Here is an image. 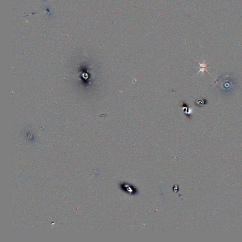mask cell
Wrapping results in <instances>:
<instances>
[{
    "label": "cell",
    "mask_w": 242,
    "mask_h": 242,
    "mask_svg": "<svg viewBox=\"0 0 242 242\" xmlns=\"http://www.w3.org/2000/svg\"><path fill=\"white\" fill-rule=\"evenodd\" d=\"M234 87L232 82V77L231 75H227L224 78H222L219 82V88L223 93L229 92Z\"/></svg>",
    "instance_id": "cell-1"
},
{
    "label": "cell",
    "mask_w": 242,
    "mask_h": 242,
    "mask_svg": "<svg viewBox=\"0 0 242 242\" xmlns=\"http://www.w3.org/2000/svg\"><path fill=\"white\" fill-rule=\"evenodd\" d=\"M198 63L199 64H200V67H199V71L197 72V74H196V75H197L199 73L201 72H202V74H203L205 71H206L207 72L209 73V74H210V73L208 72V70H207L209 68H210V67L208 66L207 64L205 63L204 61H203V62L202 63L199 62Z\"/></svg>",
    "instance_id": "cell-2"
}]
</instances>
